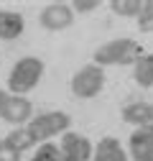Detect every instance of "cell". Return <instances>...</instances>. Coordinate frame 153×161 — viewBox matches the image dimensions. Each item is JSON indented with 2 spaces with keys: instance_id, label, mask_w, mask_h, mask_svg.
<instances>
[{
  "instance_id": "19",
  "label": "cell",
  "mask_w": 153,
  "mask_h": 161,
  "mask_svg": "<svg viewBox=\"0 0 153 161\" xmlns=\"http://www.w3.org/2000/svg\"><path fill=\"white\" fill-rule=\"evenodd\" d=\"M5 95H8V92H3V90H0V103H3V100H5Z\"/></svg>"
},
{
  "instance_id": "13",
  "label": "cell",
  "mask_w": 153,
  "mask_h": 161,
  "mask_svg": "<svg viewBox=\"0 0 153 161\" xmlns=\"http://www.w3.org/2000/svg\"><path fill=\"white\" fill-rule=\"evenodd\" d=\"M110 10L115 15H140L143 13V3H138V0H112Z\"/></svg>"
},
{
  "instance_id": "15",
  "label": "cell",
  "mask_w": 153,
  "mask_h": 161,
  "mask_svg": "<svg viewBox=\"0 0 153 161\" xmlns=\"http://www.w3.org/2000/svg\"><path fill=\"white\" fill-rule=\"evenodd\" d=\"M8 141H10V143H13L18 151H26V148H31V146L36 143L33 136L28 133V128H15V130L8 136Z\"/></svg>"
},
{
  "instance_id": "14",
  "label": "cell",
  "mask_w": 153,
  "mask_h": 161,
  "mask_svg": "<svg viewBox=\"0 0 153 161\" xmlns=\"http://www.w3.org/2000/svg\"><path fill=\"white\" fill-rule=\"evenodd\" d=\"M31 161H64V156H61V148L56 143H49L46 141V143L38 146V151H36V156Z\"/></svg>"
},
{
  "instance_id": "8",
  "label": "cell",
  "mask_w": 153,
  "mask_h": 161,
  "mask_svg": "<svg viewBox=\"0 0 153 161\" xmlns=\"http://www.w3.org/2000/svg\"><path fill=\"white\" fill-rule=\"evenodd\" d=\"M130 158L133 161H153V125H143V128L133 130Z\"/></svg>"
},
{
  "instance_id": "5",
  "label": "cell",
  "mask_w": 153,
  "mask_h": 161,
  "mask_svg": "<svg viewBox=\"0 0 153 161\" xmlns=\"http://www.w3.org/2000/svg\"><path fill=\"white\" fill-rule=\"evenodd\" d=\"M31 113H33V105L21 95H5V100L0 103V118L15 128H21L31 118Z\"/></svg>"
},
{
  "instance_id": "7",
  "label": "cell",
  "mask_w": 153,
  "mask_h": 161,
  "mask_svg": "<svg viewBox=\"0 0 153 161\" xmlns=\"http://www.w3.org/2000/svg\"><path fill=\"white\" fill-rule=\"evenodd\" d=\"M61 156L64 161H89L92 156V143H89V138L79 136V133H64L61 136Z\"/></svg>"
},
{
  "instance_id": "2",
  "label": "cell",
  "mask_w": 153,
  "mask_h": 161,
  "mask_svg": "<svg viewBox=\"0 0 153 161\" xmlns=\"http://www.w3.org/2000/svg\"><path fill=\"white\" fill-rule=\"evenodd\" d=\"M41 77H44V62L38 56H23L10 69L8 90H10V95H26L41 82Z\"/></svg>"
},
{
  "instance_id": "12",
  "label": "cell",
  "mask_w": 153,
  "mask_h": 161,
  "mask_svg": "<svg viewBox=\"0 0 153 161\" xmlns=\"http://www.w3.org/2000/svg\"><path fill=\"white\" fill-rule=\"evenodd\" d=\"M135 82L140 87H153V54L148 56H140L138 62H135Z\"/></svg>"
},
{
  "instance_id": "11",
  "label": "cell",
  "mask_w": 153,
  "mask_h": 161,
  "mask_svg": "<svg viewBox=\"0 0 153 161\" xmlns=\"http://www.w3.org/2000/svg\"><path fill=\"white\" fill-rule=\"evenodd\" d=\"M23 15L21 13H13V10H3L0 13V38H15L23 33Z\"/></svg>"
},
{
  "instance_id": "10",
  "label": "cell",
  "mask_w": 153,
  "mask_h": 161,
  "mask_svg": "<svg viewBox=\"0 0 153 161\" xmlns=\"http://www.w3.org/2000/svg\"><path fill=\"white\" fill-rule=\"evenodd\" d=\"M94 161H130L118 138H102L94 148Z\"/></svg>"
},
{
  "instance_id": "17",
  "label": "cell",
  "mask_w": 153,
  "mask_h": 161,
  "mask_svg": "<svg viewBox=\"0 0 153 161\" xmlns=\"http://www.w3.org/2000/svg\"><path fill=\"white\" fill-rule=\"evenodd\" d=\"M0 161H21V151H18L10 141H0Z\"/></svg>"
},
{
  "instance_id": "1",
  "label": "cell",
  "mask_w": 153,
  "mask_h": 161,
  "mask_svg": "<svg viewBox=\"0 0 153 161\" xmlns=\"http://www.w3.org/2000/svg\"><path fill=\"white\" fill-rule=\"evenodd\" d=\"M140 59V44L133 38H115L94 51L97 67H128Z\"/></svg>"
},
{
  "instance_id": "18",
  "label": "cell",
  "mask_w": 153,
  "mask_h": 161,
  "mask_svg": "<svg viewBox=\"0 0 153 161\" xmlns=\"http://www.w3.org/2000/svg\"><path fill=\"white\" fill-rule=\"evenodd\" d=\"M94 8H97V3H94V0H76V3L71 5L74 13H92Z\"/></svg>"
},
{
  "instance_id": "4",
  "label": "cell",
  "mask_w": 153,
  "mask_h": 161,
  "mask_svg": "<svg viewBox=\"0 0 153 161\" xmlns=\"http://www.w3.org/2000/svg\"><path fill=\"white\" fill-rule=\"evenodd\" d=\"M102 87H105V72L97 64H87L71 77V92L79 100H89L94 95H100Z\"/></svg>"
},
{
  "instance_id": "20",
  "label": "cell",
  "mask_w": 153,
  "mask_h": 161,
  "mask_svg": "<svg viewBox=\"0 0 153 161\" xmlns=\"http://www.w3.org/2000/svg\"><path fill=\"white\" fill-rule=\"evenodd\" d=\"M0 13H3V10H0Z\"/></svg>"
},
{
  "instance_id": "16",
  "label": "cell",
  "mask_w": 153,
  "mask_h": 161,
  "mask_svg": "<svg viewBox=\"0 0 153 161\" xmlns=\"http://www.w3.org/2000/svg\"><path fill=\"white\" fill-rule=\"evenodd\" d=\"M138 31L140 33H153V0L143 3V13L138 15Z\"/></svg>"
},
{
  "instance_id": "9",
  "label": "cell",
  "mask_w": 153,
  "mask_h": 161,
  "mask_svg": "<svg viewBox=\"0 0 153 161\" xmlns=\"http://www.w3.org/2000/svg\"><path fill=\"white\" fill-rule=\"evenodd\" d=\"M123 120L135 128L153 125V105L150 103H130L123 108Z\"/></svg>"
},
{
  "instance_id": "6",
  "label": "cell",
  "mask_w": 153,
  "mask_h": 161,
  "mask_svg": "<svg viewBox=\"0 0 153 161\" xmlns=\"http://www.w3.org/2000/svg\"><path fill=\"white\" fill-rule=\"evenodd\" d=\"M74 23V10L66 3H49L41 10V26L46 31H64Z\"/></svg>"
},
{
  "instance_id": "3",
  "label": "cell",
  "mask_w": 153,
  "mask_h": 161,
  "mask_svg": "<svg viewBox=\"0 0 153 161\" xmlns=\"http://www.w3.org/2000/svg\"><path fill=\"white\" fill-rule=\"evenodd\" d=\"M71 123V118L66 113H59V110H54V113H41L38 118H33L31 123L26 125L28 133L33 136V141L38 143V141H46V138H54L56 133H64Z\"/></svg>"
}]
</instances>
